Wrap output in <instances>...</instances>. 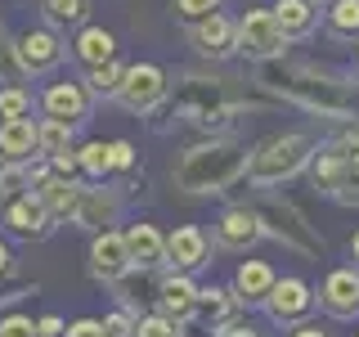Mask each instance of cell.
Masks as SVG:
<instances>
[{
	"label": "cell",
	"mask_w": 359,
	"mask_h": 337,
	"mask_svg": "<svg viewBox=\"0 0 359 337\" xmlns=\"http://www.w3.org/2000/svg\"><path fill=\"white\" fill-rule=\"evenodd\" d=\"M72 54H76V59H81L86 67L108 63V59H117V37H112L108 27L81 22V32H76V41H72Z\"/></svg>",
	"instance_id": "cell-24"
},
{
	"label": "cell",
	"mask_w": 359,
	"mask_h": 337,
	"mask_svg": "<svg viewBox=\"0 0 359 337\" xmlns=\"http://www.w3.org/2000/svg\"><path fill=\"white\" fill-rule=\"evenodd\" d=\"M274 265H269V261H243L238 270H233V297H238L243 301V310L247 306H261V301H265V292L269 288H274Z\"/></svg>",
	"instance_id": "cell-22"
},
{
	"label": "cell",
	"mask_w": 359,
	"mask_h": 337,
	"mask_svg": "<svg viewBox=\"0 0 359 337\" xmlns=\"http://www.w3.org/2000/svg\"><path fill=\"white\" fill-rule=\"evenodd\" d=\"M287 337H328V333H323L319 329V324H310V319H301V324H292V333Z\"/></svg>",
	"instance_id": "cell-42"
},
{
	"label": "cell",
	"mask_w": 359,
	"mask_h": 337,
	"mask_svg": "<svg viewBox=\"0 0 359 337\" xmlns=\"http://www.w3.org/2000/svg\"><path fill=\"white\" fill-rule=\"evenodd\" d=\"M76 171H86L90 180H104L112 171V157H108V144L95 140V144H81L76 149Z\"/></svg>",
	"instance_id": "cell-33"
},
{
	"label": "cell",
	"mask_w": 359,
	"mask_h": 337,
	"mask_svg": "<svg viewBox=\"0 0 359 337\" xmlns=\"http://www.w3.org/2000/svg\"><path fill=\"white\" fill-rule=\"evenodd\" d=\"M14 270V256H9V247H5V239H0V279Z\"/></svg>",
	"instance_id": "cell-43"
},
{
	"label": "cell",
	"mask_w": 359,
	"mask_h": 337,
	"mask_svg": "<svg viewBox=\"0 0 359 337\" xmlns=\"http://www.w3.org/2000/svg\"><path fill=\"white\" fill-rule=\"evenodd\" d=\"M130 337H184V324L171 319V315H162V310H149V315H135Z\"/></svg>",
	"instance_id": "cell-31"
},
{
	"label": "cell",
	"mask_w": 359,
	"mask_h": 337,
	"mask_svg": "<svg viewBox=\"0 0 359 337\" xmlns=\"http://www.w3.org/2000/svg\"><path fill=\"white\" fill-rule=\"evenodd\" d=\"M216 337H265V333H256L252 324H243V319H229V324H220Z\"/></svg>",
	"instance_id": "cell-40"
},
{
	"label": "cell",
	"mask_w": 359,
	"mask_h": 337,
	"mask_svg": "<svg viewBox=\"0 0 359 337\" xmlns=\"http://www.w3.org/2000/svg\"><path fill=\"white\" fill-rule=\"evenodd\" d=\"M32 194L45 202V211H50L54 220H72L81 185H76V176H59V171H50V166H32Z\"/></svg>",
	"instance_id": "cell-12"
},
{
	"label": "cell",
	"mask_w": 359,
	"mask_h": 337,
	"mask_svg": "<svg viewBox=\"0 0 359 337\" xmlns=\"http://www.w3.org/2000/svg\"><path fill=\"white\" fill-rule=\"evenodd\" d=\"M117 216H121V198L112 194V189H81V198H76V207H72V220L90 234L112 230Z\"/></svg>",
	"instance_id": "cell-19"
},
{
	"label": "cell",
	"mask_w": 359,
	"mask_h": 337,
	"mask_svg": "<svg viewBox=\"0 0 359 337\" xmlns=\"http://www.w3.org/2000/svg\"><path fill=\"white\" fill-rule=\"evenodd\" d=\"M36 121L32 117H5L0 121V162H36Z\"/></svg>",
	"instance_id": "cell-20"
},
{
	"label": "cell",
	"mask_w": 359,
	"mask_h": 337,
	"mask_svg": "<svg viewBox=\"0 0 359 337\" xmlns=\"http://www.w3.org/2000/svg\"><path fill=\"white\" fill-rule=\"evenodd\" d=\"M104 333H108V337H130V333H135V315H130V310L104 315Z\"/></svg>",
	"instance_id": "cell-37"
},
{
	"label": "cell",
	"mask_w": 359,
	"mask_h": 337,
	"mask_svg": "<svg viewBox=\"0 0 359 337\" xmlns=\"http://www.w3.org/2000/svg\"><path fill=\"white\" fill-rule=\"evenodd\" d=\"M238 310H243V301L233 297V288H198V310H194V319H202L211 333L220 329V324H229V319H238Z\"/></svg>",
	"instance_id": "cell-23"
},
{
	"label": "cell",
	"mask_w": 359,
	"mask_h": 337,
	"mask_svg": "<svg viewBox=\"0 0 359 337\" xmlns=\"http://www.w3.org/2000/svg\"><path fill=\"white\" fill-rule=\"evenodd\" d=\"M351 261H355V265H359V230H355V234H351Z\"/></svg>",
	"instance_id": "cell-44"
},
{
	"label": "cell",
	"mask_w": 359,
	"mask_h": 337,
	"mask_svg": "<svg viewBox=\"0 0 359 337\" xmlns=\"http://www.w3.org/2000/svg\"><path fill=\"white\" fill-rule=\"evenodd\" d=\"M153 306L162 310V315H171V319H180V324H189V319H194V310H198V284L184 275V270H171V275L157 279Z\"/></svg>",
	"instance_id": "cell-15"
},
{
	"label": "cell",
	"mask_w": 359,
	"mask_h": 337,
	"mask_svg": "<svg viewBox=\"0 0 359 337\" xmlns=\"http://www.w3.org/2000/svg\"><path fill=\"white\" fill-rule=\"evenodd\" d=\"M337 171H341V157H337V153H328V149H314V157L306 162L310 189H319V194H332V185H337Z\"/></svg>",
	"instance_id": "cell-30"
},
{
	"label": "cell",
	"mask_w": 359,
	"mask_h": 337,
	"mask_svg": "<svg viewBox=\"0 0 359 337\" xmlns=\"http://www.w3.org/2000/svg\"><path fill=\"white\" fill-rule=\"evenodd\" d=\"M36 337H63V319H59V315H45V319H36Z\"/></svg>",
	"instance_id": "cell-41"
},
{
	"label": "cell",
	"mask_w": 359,
	"mask_h": 337,
	"mask_svg": "<svg viewBox=\"0 0 359 337\" xmlns=\"http://www.w3.org/2000/svg\"><path fill=\"white\" fill-rule=\"evenodd\" d=\"M211 239H216V247H224V252H252L256 243L265 239V225H261V211L256 207H224L216 230H211Z\"/></svg>",
	"instance_id": "cell-10"
},
{
	"label": "cell",
	"mask_w": 359,
	"mask_h": 337,
	"mask_svg": "<svg viewBox=\"0 0 359 337\" xmlns=\"http://www.w3.org/2000/svg\"><path fill=\"white\" fill-rule=\"evenodd\" d=\"M355 337H359V333H355Z\"/></svg>",
	"instance_id": "cell-47"
},
{
	"label": "cell",
	"mask_w": 359,
	"mask_h": 337,
	"mask_svg": "<svg viewBox=\"0 0 359 337\" xmlns=\"http://www.w3.org/2000/svg\"><path fill=\"white\" fill-rule=\"evenodd\" d=\"M323 32L337 41H355L359 37V0H328L323 9Z\"/></svg>",
	"instance_id": "cell-25"
},
{
	"label": "cell",
	"mask_w": 359,
	"mask_h": 337,
	"mask_svg": "<svg viewBox=\"0 0 359 337\" xmlns=\"http://www.w3.org/2000/svg\"><path fill=\"white\" fill-rule=\"evenodd\" d=\"M261 90L287 99V104L314 112V117H337V121H359V90L351 81H332L328 72L310 63H283L261 72Z\"/></svg>",
	"instance_id": "cell-1"
},
{
	"label": "cell",
	"mask_w": 359,
	"mask_h": 337,
	"mask_svg": "<svg viewBox=\"0 0 359 337\" xmlns=\"http://www.w3.org/2000/svg\"><path fill=\"white\" fill-rule=\"evenodd\" d=\"M328 198L341 202V207H359V149L341 157V171H337V185Z\"/></svg>",
	"instance_id": "cell-27"
},
{
	"label": "cell",
	"mask_w": 359,
	"mask_h": 337,
	"mask_svg": "<svg viewBox=\"0 0 359 337\" xmlns=\"http://www.w3.org/2000/svg\"><path fill=\"white\" fill-rule=\"evenodd\" d=\"M90 275L99 284H117L121 275H130V256H126V243H121V230H99L90 239Z\"/></svg>",
	"instance_id": "cell-16"
},
{
	"label": "cell",
	"mask_w": 359,
	"mask_h": 337,
	"mask_svg": "<svg viewBox=\"0 0 359 337\" xmlns=\"http://www.w3.org/2000/svg\"><path fill=\"white\" fill-rule=\"evenodd\" d=\"M233 45H238V54L252 59V63H274V59H283L287 37H283V27L274 22L269 9H247L243 18H233Z\"/></svg>",
	"instance_id": "cell-4"
},
{
	"label": "cell",
	"mask_w": 359,
	"mask_h": 337,
	"mask_svg": "<svg viewBox=\"0 0 359 337\" xmlns=\"http://www.w3.org/2000/svg\"><path fill=\"white\" fill-rule=\"evenodd\" d=\"M256 211H261V220H265V234H274L287 252H301V256H319L323 252V239L314 234V225H306V216H301L292 202L269 198L265 207H256Z\"/></svg>",
	"instance_id": "cell-5"
},
{
	"label": "cell",
	"mask_w": 359,
	"mask_h": 337,
	"mask_svg": "<svg viewBox=\"0 0 359 337\" xmlns=\"http://www.w3.org/2000/svg\"><path fill=\"white\" fill-rule=\"evenodd\" d=\"M269 14H274V22L283 27L287 41H306L310 32L319 27V5H314V0H274Z\"/></svg>",
	"instance_id": "cell-21"
},
{
	"label": "cell",
	"mask_w": 359,
	"mask_h": 337,
	"mask_svg": "<svg viewBox=\"0 0 359 337\" xmlns=\"http://www.w3.org/2000/svg\"><path fill=\"white\" fill-rule=\"evenodd\" d=\"M108 157H112V171H130V166H135V144L130 140H112Z\"/></svg>",
	"instance_id": "cell-38"
},
{
	"label": "cell",
	"mask_w": 359,
	"mask_h": 337,
	"mask_svg": "<svg viewBox=\"0 0 359 337\" xmlns=\"http://www.w3.org/2000/svg\"><path fill=\"white\" fill-rule=\"evenodd\" d=\"M261 306L278 329H292V324H301V319L314 315V288L301 275H283V279H274V288L265 292Z\"/></svg>",
	"instance_id": "cell-6"
},
{
	"label": "cell",
	"mask_w": 359,
	"mask_h": 337,
	"mask_svg": "<svg viewBox=\"0 0 359 337\" xmlns=\"http://www.w3.org/2000/svg\"><path fill=\"white\" fill-rule=\"evenodd\" d=\"M314 306L332 319H359V265H337L314 292Z\"/></svg>",
	"instance_id": "cell-8"
},
{
	"label": "cell",
	"mask_w": 359,
	"mask_h": 337,
	"mask_svg": "<svg viewBox=\"0 0 359 337\" xmlns=\"http://www.w3.org/2000/svg\"><path fill=\"white\" fill-rule=\"evenodd\" d=\"M220 5H224V0H171V14H175V22L194 27V22H202L207 14H216Z\"/></svg>",
	"instance_id": "cell-35"
},
{
	"label": "cell",
	"mask_w": 359,
	"mask_h": 337,
	"mask_svg": "<svg viewBox=\"0 0 359 337\" xmlns=\"http://www.w3.org/2000/svg\"><path fill=\"white\" fill-rule=\"evenodd\" d=\"M72 135H76L72 121H59V117L36 121V149H41V157H54V153L72 149Z\"/></svg>",
	"instance_id": "cell-26"
},
{
	"label": "cell",
	"mask_w": 359,
	"mask_h": 337,
	"mask_svg": "<svg viewBox=\"0 0 359 337\" xmlns=\"http://www.w3.org/2000/svg\"><path fill=\"white\" fill-rule=\"evenodd\" d=\"M189 32V45L202 54V59L220 63V59H233L238 54V45H233V18L224 14V9H216V14H207L202 22H194Z\"/></svg>",
	"instance_id": "cell-13"
},
{
	"label": "cell",
	"mask_w": 359,
	"mask_h": 337,
	"mask_svg": "<svg viewBox=\"0 0 359 337\" xmlns=\"http://www.w3.org/2000/svg\"><path fill=\"white\" fill-rule=\"evenodd\" d=\"M121 243H126L130 270H162L166 265V234L157 230L153 220H135L121 230Z\"/></svg>",
	"instance_id": "cell-14"
},
{
	"label": "cell",
	"mask_w": 359,
	"mask_h": 337,
	"mask_svg": "<svg viewBox=\"0 0 359 337\" xmlns=\"http://www.w3.org/2000/svg\"><path fill=\"white\" fill-rule=\"evenodd\" d=\"M319 149V135L314 131H278L261 140L256 149H247V171L243 180H252L256 189H274V185H287L292 176L306 171V162Z\"/></svg>",
	"instance_id": "cell-3"
},
{
	"label": "cell",
	"mask_w": 359,
	"mask_h": 337,
	"mask_svg": "<svg viewBox=\"0 0 359 337\" xmlns=\"http://www.w3.org/2000/svg\"><path fill=\"white\" fill-rule=\"evenodd\" d=\"M171 95V81L157 63H135L121 72V86H117V99L126 104L130 112H153L162 99Z\"/></svg>",
	"instance_id": "cell-7"
},
{
	"label": "cell",
	"mask_w": 359,
	"mask_h": 337,
	"mask_svg": "<svg viewBox=\"0 0 359 337\" xmlns=\"http://www.w3.org/2000/svg\"><path fill=\"white\" fill-rule=\"evenodd\" d=\"M45 22L50 27H81V22L90 18V0H45Z\"/></svg>",
	"instance_id": "cell-28"
},
{
	"label": "cell",
	"mask_w": 359,
	"mask_h": 337,
	"mask_svg": "<svg viewBox=\"0 0 359 337\" xmlns=\"http://www.w3.org/2000/svg\"><path fill=\"white\" fill-rule=\"evenodd\" d=\"M32 189V162H0V207Z\"/></svg>",
	"instance_id": "cell-32"
},
{
	"label": "cell",
	"mask_w": 359,
	"mask_h": 337,
	"mask_svg": "<svg viewBox=\"0 0 359 337\" xmlns=\"http://www.w3.org/2000/svg\"><path fill=\"white\" fill-rule=\"evenodd\" d=\"M63 41L54 37V27H27L14 37V59L22 67V77H41V72H54V67L63 63Z\"/></svg>",
	"instance_id": "cell-9"
},
{
	"label": "cell",
	"mask_w": 359,
	"mask_h": 337,
	"mask_svg": "<svg viewBox=\"0 0 359 337\" xmlns=\"http://www.w3.org/2000/svg\"><path fill=\"white\" fill-rule=\"evenodd\" d=\"M314 5H328V0H314Z\"/></svg>",
	"instance_id": "cell-46"
},
{
	"label": "cell",
	"mask_w": 359,
	"mask_h": 337,
	"mask_svg": "<svg viewBox=\"0 0 359 337\" xmlns=\"http://www.w3.org/2000/svg\"><path fill=\"white\" fill-rule=\"evenodd\" d=\"M121 67L117 59H108V63H95V67H86V90L90 95H99V99H117V86H121Z\"/></svg>",
	"instance_id": "cell-29"
},
{
	"label": "cell",
	"mask_w": 359,
	"mask_h": 337,
	"mask_svg": "<svg viewBox=\"0 0 359 337\" xmlns=\"http://www.w3.org/2000/svg\"><path fill=\"white\" fill-rule=\"evenodd\" d=\"M5 117H32V95L18 81L0 86V121H5Z\"/></svg>",
	"instance_id": "cell-34"
},
{
	"label": "cell",
	"mask_w": 359,
	"mask_h": 337,
	"mask_svg": "<svg viewBox=\"0 0 359 337\" xmlns=\"http://www.w3.org/2000/svg\"><path fill=\"white\" fill-rule=\"evenodd\" d=\"M207 256H211V243H207V234H202L198 225H175V230L166 234V265L171 270L194 275V270L207 265Z\"/></svg>",
	"instance_id": "cell-18"
},
{
	"label": "cell",
	"mask_w": 359,
	"mask_h": 337,
	"mask_svg": "<svg viewBox=\"0 0 359 337\" xmlns=\"http://www.w3.org/2000/svg\"><path fill=\"white\" fill-rule=\"evenodd\" d=\"M243 171H247V149L238 140H207L180 153L171 180L184 194H224L243 180Z\"/></svg>",
	"instance_id": "cell-2"
},
{
	"label": "cell",
	"mask_w": 359,
	"mask_h": 337,
	"mask_svg": "<svg viewBox=\"0 0 359 337\" xmlns=\"http://www.w3.org/2000/svg\"><path fill=\"white\" fill-rule=\"evenodd\" d=\"M63 337H108V333H104V319H72L63 324Z\"/></svg>",
	"instance_id": "cell-39"
},
{
	"label": "cell",
	"mask_w": 359,
	"mask_h": 337,
	"mask_svg": "<svg viewBox=\"0 0 359 337\" xmlns=\"http://www.w3.org/2000/svg\"><path fill=\"white\" fill-rule=\"evenodd\" d=\"M0 216H5V230L14 234V239L41 243V239H50V230H54V216L45 211V202L32 194V189H22L18 198H9L5 207H0Z\"/></svg>",
	"instance_id": "cell-11"
},
{
	"label": "cell",
	"mask_w": 359,
	"mask_h": 337,
	"mask_svg": "<svg viewBox=\"0 0 359 337\" xmlns=\"http://www.w3.org/2000/svg\"><path fill=\"white\" fill-rule=\"evenodd\" d=\"M41 108H45V117L81 126L90 117V90H86V81H54L41 90Z\"/></svg>",
	"instance_id": "cell-17"
},
{
	"label": "cell",
	"mask_w": 359,
	"mask_h": 337,
	"mask_svg": "<svg viewBox=\"0 0 359 337\" xmlns=\"http://www.w3.org/2000/svg\"><path fill=\"white\" fill-rule=\"evenodd\" d=\"M355 67H359V37H355Z\"/></svg>",
	"instance_id": "cell-45"
},
{
	"label": "cell",
	"mask_w": 359,
	"mask_h": 337,
	"mask_svg": "<svg viewBox=\"0 0 359 337\" xmlns=\"http://www.w3.org/2000/svg\"><path fill=\"white\" fill-rule=\"evenodd\" d=\"M0 337H36V324H32V315H5Z\"/></svg>",
	"instance_id": "cell-36"
}]
</instances>
